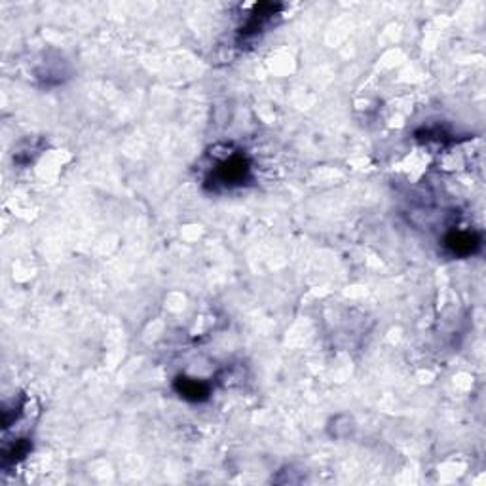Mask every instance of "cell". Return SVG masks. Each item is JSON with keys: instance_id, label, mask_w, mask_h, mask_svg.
I'll return each mask as SVG.
<instances>
[{"instance_id": "6da1fadb", "label": "cell", "mask_w": 486, "mask_h": 486, "mask_svg": "<svg viewBox=\"0 0 486 486\" xmlns=\"http://www.w3.org/2000/svg\"><path fill=\"white\" fill-rule=\"evenodd\" d=\"M249 175V166L243 158L232 156L226 162L220 163L217 177L222 185H239L245 180V177Z\"/></svg>"}, {"instance_id": "7a4b0ae2", "label": "cell", "mask_w": 486, "mask_h": 486, "mask_svg": "<svg viewBox=\"0 0 486 486\" xmlns=\"http://www.w3.org/2000/svg\"><path fill=\"white\" fill-rule=\"evenodd\" d=\"M479 237L469 234V232H456V234H450L446 237V247L454 253V255L465 256L473 255L475 251L479 249Z\"/></svg>"}, {"instance_id": "3957f363", "label": "cell", "mask_w": 486, "mask_h": 486, "mask_svg": "<svg viewBox=\"0 0 486 486\" xmlns=\"http://www.w3.org/2000/svg\"><path fill=\"white\" fill-rule=\"evenodd\" d=\"M177 392L188 401H203L209 395L207 384L200 382L196 378H180L177 382Z\"/></svg>"}]
</instances>
